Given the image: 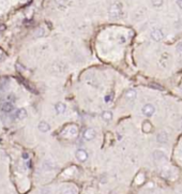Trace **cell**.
Wrapping results in <instances>:
<instances>
[{
	"label": "cell",
	"mask_w": 182,
	"mask_h": 194,
	"mask_svg": "<svg viewBox=\"0 0 182 194\" xmlns=\"http://www.w3.org/2000/svg\"><path fill=\"white\" fill-rule=\"evenodd\" d=\"M109 17L110 19H118L122 14V4L120 2H115L109 8Z\"/></svg>",
	"instance_id": "cell-1"
},
{
	"label": "cell",
	"mask_w": 182,
	"mask_h": 194,
	"mask_svg": "<svg viewBox=\"0 0 182 194\" xmlns=\"http://www.w3.org/2000/svg\"><path fill=\"white\" fill-rule=\"evenodd\" d=\"M141 112H143L144 115L147 116V117H152V116H153V114H154V112H155V107H154L151 103H147V104H145L143 106V108H141Z\"/></svg>",
	"instance_id": "cell-2"
},
{
	"label": "cell",
	"mask_w": 182,
	"mask_h": 194,
	"mask_svg": "<svg viewBox=\"0 0 182 194\" xmlns=\"http://www.w3.org/2000/svg\"><path fill=\"white\" fill-rule=\"evenodd\" d=\"M150 37H151V39L153 40V41H155V42H160V41L163 40L164 33L161 29H154V30L151 31Z\"/></svg>",
	"instance_id": "cell-3"
},
{
	"label": "cell",
	"mask_w": 182,
	"mask_h": 194,
	"mask_svg": "<svg viewBox=\"0 0 182 194\" xmlns=\"http://www.w3.org/2000/svg\"><path fill=\"white\" fill-rule=\"evenodd\" d=\"M96 133H95V130L92 128H89V129H86L83 133V137L84 139H86V141H92V139L95 137Z\"/></svg>",
	"instance_id": "cell-4"
},
{
	"label": "cell",
	"mask_w": 182,
	"mask_h": 194,
	"mask_svg": "<svg viewBox=\"0 0 182 194\" xmlns=\"http://www.w3.org/2000/svg\"><path fill=\"white\" fill-rule=\"evenodd\" d=\"M76 159H77L79 162H85V161H87V159H88V152L86 151L85 149H78L76 150Z\"/></svg>",
	"instance_id": "cell-5"
},
{
	"label": "cell",
	"mask_w": 182,
	"mask_h": 194,
	"mask_svg": "<svg viewBox=\"0 0 182 194\" xmlns=\"http://www.w3.org/2000/svg\"><path fill=\"white\" fill-rule=\"evenodd\" d=\"M0 108L2 110L3 113H10L14 110V105L12 102H9V101H5V102L1 103L0 105Z\"/></svg>",
	"instance_id": "cell-6"
},
{
	"label": "cell",
	"mask_w": 182,
	"mask_h": 194,
	"mask_svg": "<svg viewBox=\"0 0 182 194\" xmlns=\"http://www.w3.org/2000/svg\"><path fill=\"white\" fill-rule=\"evenodd\" d=\"M156 141L160 143V144H166L168 142V135L165 131H161L158 133L156 135Z\"/></svg>",
	"instance_id": "cell-7"
},
{
	"label": "cell",
	"mask_w": 182,
	"mask_h": 194,
	"mask_svg": "<svg viewBox=\"0 0 182 194\" xmlns=\"http://www.w3.org/2000/svg\"><path fill=\"white\" fill-rule=\"evenodd\" d=\"M124 97L127 100L132 101V100L136 99V97H137V92H136V90H134V89H129V90H127V92H125Z\"/></svg>",
	"instance_id": "cell-8"
},
{
	"label": "cell",
	"mask_w": 182,
	"mask_h": 194,
	"mask_svg": "<svg viewBox=\"0 0 182 194\" xmlns=\"http://www.w3.org/2000/svg\"><path fill=\"white\" fill-rule=\"evenodd\" d=\"M27 115H28V113H27V110H25V108H19V110L16 112V118L19 119V120L25 119L27 117Z\"/></svg>",
	"instance_id": "cell-9"
},
{
	"label": "cell",
	"mask_w": 182,
	"mask_h": 194,
	"mask_svg": "<svg viewBox=\"0 0 182 194\" xmlns=\"http://www.w3.org/2000/svg\"><path fill=\"white\" fill-rule=\"evenodd\" d=\"M38 128H39V130L41 132H48L50 129V126L48 124L47 122H45V121H41V122L39 123V126H38Z\"/></svg>",
	"instance_id": "cell-10"
},
{
	"label": "cell",
	"mask_w": 182,
	"mask_h": 194,
	"mask_svg": "<svg viewBox=\"0 0 182 194\" xmlns=\"http://www.w3.org/2000/svg\"><path fill=\"white\" fill-rule=\"evenodd\" d=\"M153 157H154V159L158 161L166 160V155H165V153H164L163 151H160V150H155V151L153 152Z\"/></svg>",
	"instance_id": "cell-11"
},
{
	"label": "cell",
	"mask_w": 182,
	"mask_h": 194,
	"mask_svg": "<svg viewBox=\"0 0 182 194\" xmlns=\"http://www.w3.org/2000/svg\"><path fill=\"white\" fill-rule=\"evenodd\" d=\"M65 105L63 104V103L59 102L57 103V104L55 105V110H56V112H57L58 114H63L65 112Z\"/></svg>",
	"instance_id": "cell-12"
},
{
	"label": "cell",
	"mask_w": 182,
	"mask_h": 194,
	"mask_svg": "<svg viewBox=\"0 0 182 194\" xmlns=\"http://www.w3.org/2000/svg\"><path fill=\"white\" fill-rule=\"evenodd\" d=\"M102 118L106 121H110L112 119V113L110 110H105L102 113Z\"/></svg>",
	"instance_id": "cell-13"
},
{
	"label": "cell",
	"mask_w": 182,
	"mask_h": 194,
	"mask_svg": "<svg viewBox=\"0 0 182 194\" xmlns=\"http://www.w3.org/2000/svg\"><path fill=\"white\" fill-rule=\"evenodd\" d=\"M9 84V81L7 78H0V89H3Z\"/></svg>",
	"instance_id": "cell-14"
},
{
	"label": "cell",
	"mask_w": 182,
	"mask_h": 194,
	"mask_svg": "<svg viewBox=\"0 0 182 194\" xmlns=\"http://www.w3.org/2000/svg\"><path fill=\"white\" fill-rule=\"evenodd\" d=\"M151 2L154 7H161L163 4V0H151Z\"/></svg>",
	"instance_id": "cell-15"
},
{
	"label": "cell",
	"mask_w": 182,
	"mask_h": 194,
	"mask_svg": "<svg viewBox=\"0 0 182 194\" xmlns=\"http://www.w3.org/2000/svg\"><path fill=\"white\" fill-rule=\"evenodd\" d=\"M7 101H9V102L14 103V102H15V101H16L15 96H14V95H9V96H8V98H7Z\"/></svg>",
	"instance_id": "cell-16"
},
{
	"label": "cell",
	"mask_w": 182,
	"mask_h": 194,
	"mask_svg": "<svg viewBox=\"0 0 182 194\" xmlns=\"http://www.w3.org/2000/svg\"><path fill=\"white\" fill-rule=\"evenodd\" d=\"M61 194H75V192L73 191L72 189H65L61 192Z\"/></svg>",
	"instance_id": "cell-17"
},
{
	"label": "cell",
	"mask_w": 182,
	"mask_h": 194,
	"mask_svg": "<svg viewBox=\"0 0 182 194\" xmlns=\"http://www.w3.org/2000/svg\"><path fill=\"white\" fill-rule=\"evenodd\" d=\"M5 28H7V26H5L4 24H0V34H1L3 31H4Z\"/></svg>",
	"instance_id": "cell-18"
},
{
	"label": "cell",
	"mask_w": 182,
	"mask_h": 194,
	"mask_svg": "<svg viewBox=\"0 0 182 194\" xmlns=\"http://www.w3.org/2000/svg\"><path fill=\"white\" fill-rule=\"evenodd\" d=\"M55 1H56V3H57L58 5H61V4H64L67 0H55Z\"/></svg>",
	"instance_id": "cell-19"
},
{
	"label": "cell",
	"mask_w": 182,
	"mask_h": 194,
	"mask_svg": "<svg viewBox=\"0 0 182 194\" xmlns=\"http://www.w3.org/2000/svg\"><path fill=\"white\" fill-rule=\"evenodd\" d=\"M21 157H23V159H25V160H27V159H29V155H28V153H27V152H24L23 155H21Z\"/></svg>",
	"instance_id": "cell-20"
},
{
	"label": "cell",
	"mask_w": 182,
	"mask_h": 194,
	"mask_svg": "<svg viewBox=\"0 0 182 194\" xmlns=\"http://www.w3.org/2000/svg\"><path fill=\"white\" fill-rule=\"evenodd\" d=\"M177 4L180 9H182V0H177Z\"/></svg>",
	"instance_id": "cell-21"
},
{
	"label": "cell",
	"mask_w": 182,
	"mask_h": 194,
	"mask_svg": "<svg viewBox=\"0 0 182 194\" xmlns=\"http://www.w3.org/2000/svg\"><path fill=\"white\" fill-rule=\"evenodd\" d=\"M177 50H179V52H182V43H179V44H178Z\"/></svg>",
	"instance_id": "cell-22"
}]
</instances>
